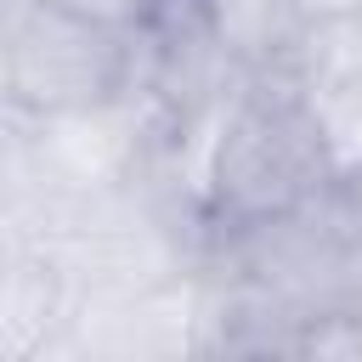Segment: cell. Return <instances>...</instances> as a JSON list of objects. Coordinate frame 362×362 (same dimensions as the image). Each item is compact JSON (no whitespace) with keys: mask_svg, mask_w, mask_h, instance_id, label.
Segmentation results:
<instances>
[{"mask_svg":"<svg viewBox=\"0 0 362 362\" xmlns=\"http://www.w3.org/2000/svg\"><path fill=\"white\" fill-rule=\"evenodd\" d=\"M79 294L51 255L0 266V356H57L74 328Z\"/></svg>","mask_w":362,"mask_h":362,"instance_id":"obj_6","label":"cell"},{"mask_svg":"<svg viewBox=\"0 0 362 362\" xmlns=\"http://www.w3.org/2000/svg\"><path fill=\"white\" fill-rule=\"evenodd\" d=\"M300 11L317 23V17H362V0H300Z\"/></svg>","mask_w":362,"mask_h":362,"instance_id":"obj_11","label":"cell"},{"mask_svg":"<svg viewBox=\"0 0 362 362\" xmlns=\"http://www.w3.org/2000/svg\"><path fill=\"white\" fill-rule=\"evenodd\" d=\"M300 96L311 107V124L322 136V153H328L334 175H345L351 164H362V68L311 79Z\"/></svg>","mask_w":362,"mask_h":362,"instance_id":"obj_8","label":"cell"},{"mask_svg":"<svg viewBox=\"0 0 362 362\" xmlns=\"http://www.w3.org/2000/svg\"><path fill=\"white\" fill-rule=\"evenodd\" d=\"M209 28L221 34V45L249 68V74H288L311 17L300 11V0H198Z\"/></svg>","mask_w":362,"mask_h":362,"instance_id":"obj_7","label":"cell"},{"mask_svg":"<svg viewBox=\"0 0 362 362\" xmlns=\"http://www.w3.org/2000/svg\"><path fill=\"white\" fill-rule=\"evenodd\" d=\"M51 6H62V11H74V17H85V23H102V28H113V34H136V28L153 23L170 0H51Z\"/></svg>","mask_w":362,"mask_h":362,"instance_id":"obj_9","label":"cell"},{"mask_svg":"<svg viewBox=\"0 0 362 362\" xmlns=\"http://www.w3.org/2000/svg\"><path fill=\"white\" fill-rule=\"evenodd\" d=\"M243 79L249 68L221 45L198 0H170L153 23L130 34V85L175 124L221 119Z\"/></svg>","mask_w":362,"mask_h":362,"instance_id":"obj_3","label":"cell"},{"mask_svg":"<svg viewBox=\"0 0 362 362\" xmlns=\"http://www.w3.org/2000/svg\"><path fill=\"white\" fill-rule=\"evenodd\" d=\"M130 85V34H113L102 23H85L51 0L34 6L17 45L0 62V90L28 113H74Z\"/></svg>","mask_w":362,"mask_h":362,"instance_id":"obj_2","label":"cell"},{"mask_svg":"<svg viewBox=\"0 0 362 362\" xmlns=\"http://www.w3.org/2000/svg\"><path fill=\"white\" fill-rule=\"evenodd\" d=\"M334 181H339V192L362 209V164H351V170H345V175H334Z\"/></svg>","mask_w":362,"mask_h":362,"instance_id":"obj_12","label":"cell"},{"mask_svg":"<svg viewBox=\"0 0 362 362\" xmlns=\"http://www.w3.org/2000/svg\"><path fill=\"white\" fill-rule=\"evenodd\" d=\"M34 6H40V0H0V62H6V51L17 45L23 23L34 17Z\"/></svg>","mask_w":362,"mask_h":362,"instance_id":"obj_10","label":"cell"},{"mask_svg":"<svg viewBox=\"0 0 362 362\" xmlns=\"http://www.w3.org/2000/svg\"><path fill=\"white\" fill-rule=\"evenodd\" d=\"M175 130L170 113H158L136 85L90 102V107H74V113H51L34 124L45 158L62 170V181L74 192H102V187H119L141 158L147 147Z\"/></svg>","mask_w":362,"mask_h":362,"instance_id":"obj_5","label":"cell"},{"mask_svg":"<svg viewBox=\"0 0 362 362\" xmlns=\"http://www.w3.org/2000/svg\"><path fill=\"white\" fill-rule=\"evenodd\" d=\"M334 181L322 136L300 85L277 74H249L226 102L204 158V198L215 221H260L317 198Z\"/></svg>","mask_w":362,"mask_h":362,"instance_id":"obj_1","label":"cell"},{"mask_svg":"<svg viewBox=\"0 0 362 362\" xmlns=\"http://www.w3.org/2000/svg\"><path fill=\"white\" fill-rule=\"evenodd\" d=\"M57 356H90V362L204 356V277L181 272L175 283L130 300H85Z\"/></svg>","mask_w":362,"mask_h":362,"instance_id":"obj_4","label":"cell"}]
</instances>
